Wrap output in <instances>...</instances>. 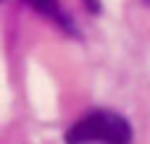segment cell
<instances>
[{"label":"cell","instance_id":"3957f363","mask_svg":"<svg viewBox=\"0 0 150 144\" xmlns=\"http://www.w3.org/2000/svg\"><path fill=\"white\" fill-rule=\"evenodd\" d=\"M82 3L87 5L90 13H100V0H82Z\"/></svg>","mask_w":150,"mask_h":144},{"label":"cell","instance_id":"7a4b0ae2","mask_svg":"<svg viewBox=\"0 0 150 144\" xmlns=\"http://www.w3.org/2000/svg\"><path fill=\"white\" fill-rule=\"evenodd\" d=\"M32 10H37L40 16H45V18H50V21H55L63 31H69V34H76V26H74V21H71V16L63 10V5L58 3V0H24Z\"/></svg>","mask_w":150,"mask_h":144},{"label":"cell","instance_id":"6da1fadb","mask_svg":"<svg viewBox=\"0 0 150 144\" xmlns=\"http://www.w3.org/2000/svg\"><path fill=\"white\" fill-rule=\"evenodd\" d=\"M66 144H132V123L113 110L98 108L66 131Z\"/></svg>","mask_w":150,"mask_h":144},{"label":"cell","instance_id":"277c9868","mask_svg":"<svg viewBox=\"0 0 150 144\" xmlns=\"http://www.w3.org/2000/svg\"><path fill=\"white\" fill-rule=\"evenodd\" d=\"M145 3H150V0H145Z\"/></svg>","mask_w":150,"mask_h":144}]
</instances>
